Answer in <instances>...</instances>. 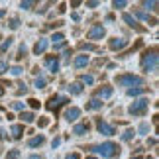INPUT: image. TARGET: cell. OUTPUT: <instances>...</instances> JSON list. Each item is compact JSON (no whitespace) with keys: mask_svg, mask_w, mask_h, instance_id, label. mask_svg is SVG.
I'll return each mask as SVG.
<instances>
[{"mask_svg":"<svg viewBox=\"0 0 159 159\" xmlns=\"http://www.w3.org/2000/svg\"><path fill=\"white\" fill-rule=\"evenodd\" d=\"M45 65L49 67V71L53 73V75H55V73L59 71V61H57V59H53V57H49V59H45Z\"/></svg>","mask_w":159,"mask_h":159,"instance_id":"obj_13","label":"cell"},{"mask_svg":"<svg viewBox=\"0 0 159 159\" xmlns=\"http://www.w3.org/2000/svg\"><path fill=\"white\" fill-rule=\"evenodd\" d=\"M96 6H98V2H96V0H93V2H87V8H96Z\"/></svg>","mask_w":159,"mask_h":159,"instance_id":"obj_38","label":"cell"},{"mask_svg":"<svg viewBox=\"0 0 159 159\" xmlns=\"http://www.w3.org/2000/svg\"><path fill=\"white\" fill-rule=\"evenodd\" d=\"M142 93H145V89H143V87H136V89H128V94H130V96H138V94H142Z\"/></svg>","mask_w":159,"mask_h":159,"instance_id":"obj_20","label":"cell"},{"mask_svg":"<svg viewBox=\"0 0 159 159\" xmlns=\"http://www.w3.org/2000/svg\"><path fill=\"white\" fill-rule=\"evenodd\" d=\"M47 45H49V41H47V39H39L38 43L34 45V53H35V55H41V53H45Z\"/></svg>","mask_w":159,"mask_h":159,"instance_id":"obj_11","label":"cell"},{"mask_svg":"<svg viewBox=\"0 0 159 159\" xmlns=\"http://www.w3.org/2000/svg\"><path fill=\"white\" fill-rule=\"evenodd\" d=\"M34 4H35V2H22V4H20V8H24V10H30Z\"/></svg>","mask_w":159,"mask_h":159,"instance_id":"obj_34","label":"cell"},{"mask_svg":"<svg viewBox=\"0 0 159 159\" xmlns=\"http://www.w3.org/2000/svg\"><path fill=\"white\" fill-rule=\"evenodd\" d=\"M43 142H45L43 136H35V138H32V139L28 142V145H30V148H38V145H41Z\"/></svg>","mask_w":159,"mask_h":159,"instance_id":"obj_15","label":"cell"},{"mask_svg":"<svg viewBox=\"0 0 159 159\" xmlns=\"http://www.w3.org/2000/svg\"><path fill=\"white\" fill-rule=\"evenodd\" d=\"M157 63H159V59H157V51L155 49L148 51L142 57V69L145 73H155L157 71Z\"/></svg>","mask_w":159,"mask_h":159,"instance_id":"obj_2","label":"cell"},{"mask_svg":"<svg viewBox=\"0 0 159 159\" xmlns=\"http://www.w3.org/2000/svg\"><path fill=\"white\" fill-rule=\"evenodd\" d=\"M10 73H12V75H20V73H22V67H20V65H14V67L10 69Z\"/></svg>","mask_w":159,"mask_h":159,"instance_id":"obj_31","label":"cell"},{"mask_svg":"<svg viewBox=\"0 0 159 159\" xmlns=\"http://www.w3.org/2000/svg\"><path fill=\"white\" fill-rule=\"evenodd\" d=\"M28 159H41V157H39V155H30Z\"/></svg>","mask_w":159,"mask_h":159,"instance_id":"obj_42","label":"cell"},{"mask_svg":"<svg viewBox=\"0 0 159 159\" xmlns=\"http://www.w3.org/2000/svg\"><path fill=\"white\" fill-rule=\"evenodd\" d=\"M24 106H26L24 102H14V104H12V108H14V110H22V112H24Z\"/></svg>","mask_w":159,"mask_h":159,"instance_id":"obj_33","label":"cell"},{"mask_svg":"<svg viewBox=\"0 0 159 159\" xmlns=\"http://www.w3.org/2000/svg\"><path fill=\"white\" fill-rule=\"evenodd\" d=\"M34 118H35V116H34L32 112H22V114H20V120L24 122V124H32Z\"/></svg>","mask_w":159,"mask_h":159,"instance_id":"obj_17","label":"cell"},{"mask_svg":"<svg viewBox=\"0 0 159 159\" xmlns=\"http://www.w3.org/2000/svg\"><path fill=\"white\" fill-rule=\"evenodd\" d=\"M45 84H47V81H45L43 77H38V79H35V87H38V89H43Z\"/></svg>","mask_w":159,"mask_h":159,"instance_id":"obj_24","label":"cell"},{"mask_svg":"<svg viewBox=\"0 0 159 159\" xmlns=\"http://www.w3.org/2000/svg\"><path fill=\"white\" fill-rule=\"evenodd\" d=\"M104 35H106V30H104V26H102V24H94V26L89 30L87 38H89V39H93V41H96V39H102Z\"/></svg>","mask_w":159,"mask_h":159,"instance_id":"obj_5","label":"cell"},{"mask_svg":"<svg viewBox=\"0 0 159 159\" xmlns=\"http://www.w3.org/2000/svg\"><path fill=\"white\" fill-rule=\"evenodd\" d=\"M2 94H4V89H2V87H0V96H2Z\"/></svg>","mask_w":159,"mask_h":159,"instance_id":"obj_43","label":"cell"},{"mask_svg":"<svg viewBox=\"0 0 159 159\" xmlns=\"http://www.w3.org/2000/svg\"><path fill=\"white\" fill-rule=\"evenodd\" d=\"M10 45H12V38H8L2 45H0V51H8V47H10Z\"/></svg>","mask_w":159,"mask_h":159,"instance_id":"obj_27","label":"cell"},{"mask_svg":"<svg viewBox=\"0 0 159 159\" xmlns=\"http://www.w3.org/2000/svg\"><path fill=\"white\" fill-rule=\"evenodd\" d=\"M93 151H94V153H98V155H102L104 159H112L116 155H120V148L114 142H106V143H102V145H96V148H93Z\"/></svg>","mask_w":159,"mask_h":159,"instance_id":"obj_1","label":"cell"},{"mask_svg":"<svg viewBox=\"0 0 159 159\" xmlns=\"http://www.w3.org/2000/svg\"><path fill=\"white\" fill-rule=\"evenodd\" d=\"M87 63H89V55H77V57H75V67H77V69L84 67Z\"/></svg>","mask_w":159,"mask_h":159,"instance_id":"obj_14","label":"cell"},{"mask_svg":"<svg viewBox=\"0 0 159 159\" xmlns=\"http://www.w3.org/2000/svg\"><path fill=\"white\" fill-rule=\"evenodd\" d=\"M65 102H67V98H63V96H51V98H49V104H47V108H49V110H55L57 106L65 104Z\"/></svg>","mask_w":159,"mask_h":159,"instance_id":"obj_10","label":"cell"},{"mask_svg":"<svg viewBox=\"0 0 159 159\" xmlns=\"http://www.w3.org/2000/svg\"><path fill=\"white\" fill-rule=\"evenodd\" d=\"M122 18H124V22L128 24V26H132V28H138V22H136V18H134L132 14H124Z\"/></svg>","mask_w":159,"mask_h":159,"instance_id":"obj_18","label":"cell"},{"mask_svg":"<svg viewBox=\"0 0 159 159\" xmlns=\"http://www.w3.org/2000/svg\"><path fill=\"white\" fill-rule=\"evenodd\" d=\"M134 134H136V132H134L132 128H130V130H126L124 134H122V139H124V142H130V139L134 138Z\"/></svg>","mask_w":159,"mask_h":159,"instance_id":"obj_23","label":"cell"},{"mask_svg":"<svg viewBox=\"0 0 159 159\" xmlns=\"http://www.w3.org/2000/svg\"><path fill=\"white\" fill-rule=\"evenodd\" d=\"M96 128H98V132L102 134V136H114L116 130L110 124H106L104 120H96Z\"/></svg>","mask_w":159,"mask_h":159,"instance_id":"obj_6","label":"cell"},{"mask_svg":"<svg viewBox=\"0 0 159 159\" xmlns=\"http://www.w3.org/2000/svg\"><path fill=\"white\" fill-rule=\"evenodd\" d=\"M81 81H83V83H87V84H93V83H94V77H93V75H83V77H81Z\"/></svg>","mask_w":159,"mask_h":159,"instance_id":"obj_26","label":"cell"},{"mask_svg":"<svg viewBox=\"0 0 159 159\" xmlns=\"http://www.w3.org/2000/svg\"><path fill=\"white\" fill-rule=\"evenodd\" d=\"M79 116H81V108H77V106H71V108L65 110V120L67 122H75Z\"/></svg>","mask_w":159,"mask_h":159,"instance_id":"obj_7","label":"cell"},{"mask_svg":"<svg viewBox=\"0 0 159 159\" xmlns=\"http://www.w3.org/2000/svg\"><path fill=\"white\" fill-rule=\"evenodd\" d=\"M116 84H120V87H143V79L139 75H118L114 79Z\"/></svg>","mask_w":159,"mask_h":159,"instance_id":"obj_3","label":"cell"},{"mask_svg":"<svg viewBox=\"0 0 159 159\" xmlns=\"http://www.w3.org/2000/svg\"><path fill=\"white\" fill-rule=\"evenodd\" d=\"M22 132H24V124H18L12 128V134H14V138H22Z\"/></svg>","mask_w":159,"mask_h":159,"instance_id":"obj_21","label":"cell"},{"mask_svg":"<svg viewBox=\"0 0 159 159\" xmlns=\"http://www.w3.org/2000/svg\"><path fill=\"white\" fill-rule=\"evenodd\" d=\"M59 143H61V139H59V138H55V139H53V143H51V145H53V148H57V145H59Z\"/></svg>","mask_w":159,"mask_h":159,"instance_id":"obj_41","label":"cell"},{"mask_svg":"<svg viewBox=\"0 0 159 159\" xmlns=\"http://www.w3.org/2000/svg\"><path fill=\"white\" fill-rule=\"evenodd\" d=\"M126 4H128L126 0H114V2H112V6H114V8H124Z\"/></svg>","mask_w":159,"mask_h":159,"instance_id":"obj_29","label":"cell"},{"mask_svg":"<svg viewBox=\"0 0 159 159\" xmlns=\"http://www.w3.org/2000/svg\"><path fill=\"white\" fill-rule=\"evenodd\" d=\"M65 159H81V157H79V153H69L65 155Z\"/></svg>","mask_w":159,"mask_h":159,"instance_id":"obj_39","label":"cell"},{"mask_svg":"<svg viewBox=\"0 0 159 159\" xmlns=\"http://www.w3.org/2000/svg\"><path fill=\"white\" fill-rule=\"evenodd\" d=\"M112 93H114V89L112 87H104V89H98L96 90V98H110L112 96Z\"/></svg>","mask_w":159,"mask_h":159,"instance_id":"obj_12","label":"cell"},{"mask_svg":"<svg viewBox=\"0 0 159 159\" xmlns=\"http://www.w3.org/2000/svg\"><path fill=\"white\" fill-rule=\"evenodd\" d=\"M89 130H90V124L89 122H83V124H77L73 128V134L75 136H84V134H89Z\"/></svg>","mask_w":159,"mask_h":159,"instance_id":"obj_9","label":"cell"},{"mask_svg":"<svg viewBox=\"0 0 159 159\" xmlns=\"http://www.w3.org/2000/svg\"><path fill=\"white\" fill-rule=\"evenodd\" d=\"M139 132H142V134L149 132V126H148V124H142V126H139Z\"/></svg>","mask_w":159,"mask_h":159,"instance_id":"obj_36","label":"cell"},{"mask_svg":"<svg viewBox=\"0 0 159 159\" xmlns=\"http://www.w3.org/2000/svg\"><path fill=\"white\" fill-rule=\"evenodd\" d=\"M81 47H83V49H94V45H93V43H83Z\"/></svg>","mask_w":159,"mask_h":159,"instance_id":"obj_40","label":"cell"},{"mask_svg":"<svg viewBox=\"0 0 159 159\" xmlns=\"http://www.w3.org/2000/svg\"><path fill=\"white\" fill-rule=\"evenodd\" d=\"M51 39H53V45H57V43H61V41H65V35L63 34H53Z\"/></svg>","mask_w":159,"mask_h":159,"instance_id":"obj_22","label":"cell"},{"mask_svg":"<svg viewBox=\"0 0 159 159\" xmlns=\"http://www.w3.org/2000/svg\"><path fill=\"white\" fill-rule=\"evenodd\" d=\"M142 4H143L148 10H155V6H157V2H155V0H151V2H149V0H145V2H142Z\"/></svg>","mask_w":159,"mask_h":159,"instance_id":"obj_25","label":"cell"},{"mask_svg":"<svg viewBox=\"0 0 159 159\" xmlns=\"http://www.w3.org/2000/svg\"><path fill=\"white\" fill-rule=\"evenodd\" d=\"M126 45H128V39H122V38H114V39H110V49H114V51L124 49Z\"/></svg>","mask_w":159,"mask_h":159,"instance_id":"obj_8","label":"cell"},{"mask_svg":"<svg viewBox=\"0 0 159 159\" xmlns=\"http://www.w3.org/2000/svg\"><path fill=\"white\" fill-rule=\"evenodd\" d=\"M87 159H96V157H87Z\"/></svg>","mask_w":159,"mask_h":159,"instance_id":"obj_46","label":"cell"},{"mask_svg":"<svg viewBox=\"0 0 159 159\" xmlns=\"http://www.w3.org/2000/svg\"><path fill=\"white\" fill-rule=\"evenodd\" d=\"M18 157H20V151H18V149H12L10 153L6 155V159H18Z\"/></svg>","mask_w":159,"mask_h":159,"instance_id":"obj_28","label":"cell"},{"mask_svg":"<svg viewBox=\"0 0 159 159\" xmlns=\"http://www.w3.org/2000/svg\"><path fill=\"white\" fill-rule=\"evenodd\" d=\"M26 51H28L26 45H22V47H20V53H18V57H24V55H26Z\"/></svg>","mask_w":159,"mask_h":159,"instance_id":"obj_37","label":"cell"},{"mask_svg":"<svg viewBox=\"0 0 159 159\" xmlns=\"http://www.w3.org/2000/svg\"><path fill=\"white\" fill-rule=\"evenodd\" d=\"M149 106V100L148 98H139V100H134L130 108H128V112H130L132 116H143L145 114V110H148Z\"/></svg>","mask_w":159,"mask_h":159,"instance_id":"obj_4","label":"cell"},{"mask_svg":"<svg viewBox=\"0 0 159 159\" xmlns=\"http://www.w3.org/2000/svg\"><path fill=\"white\" fill-rule=\"evenodd\" d=\"M18 26H20V20H18V18H12V20H10V28L18 30Z\"/></svg>","mask_w":159,"mask_h":159,"instance_id":"obj_30","label":"cell"},{"mask_svg":"<svg viewBox=\"0 0 159 159\" xmlns=\"http://www.w3.org/2000/svg\"><path fill=\"white\" fill-rule=\"evenodd\" d=\"M69 90H71V94H81L83 93V84L81 83H73L69 87Z\"/></svg>","mask_w":159,"mask_h":159,"instance_id":"obj_19","label":"cell"},{"mask_svg":"<svg viewBox=\"0 0 159 159\" xmlns=\"http://www.w3.org/2000/svg\"><path fill=\"white\" fill-rule=\"evenodd\" d=\"M4 16V10H0V18H2Z\"/></svg>","mask_w":159,"mask_h":159,"instance_id":"obj_44","label":"cell"},{"mask_svg":"<svg viewBox=\"0 0 159 159\" xmlns=\"http://www.w3.org/2000/svg\"><path fill=\"white\" fill-rule=\"evenodd\" d=\"M102 104H104L102 100H98V98H93V100H90L89 104H87V108H89V110H98V108H102Z\"/></svg>","mask_w":159,"mask_h":159,"instance_id":"obj_16","label":"cell"},{"mask_svg":"<svg viewBox=\"0 0 159 159\" xmlns=\"http://www.w3.org/2000/svg\"><path fill=\"white\" fill-rule=\"evenodd\" d=\"M28 102H30V106H32V108H39V102L35 100V98H30Z\"/></svg>","mask_w":159,"mask_h":159,"instance_id":"obj_35","label":"cell"},{"mask_svg":"<svg viewBox=\"0 0 159 159\" xmlns=\"http://www.w3.org/2000/svg\"><path fill=\"white\" fill-rule=\"evenodd\" d=\"M6 71H8V63H4V61H0V75H4Z\"/></svg>","mask_w":159,"mask_h":159,"instance_id":"obj_32","label":"cell"},{"mask_svg":"<svg viewBox=\"0 0 159 159\" xmlns=\"http://www.w3.org/2000/svg\"><path fill=\"white\" fill-rule=\"evenodd\" d=\"M132 159H142V157H132Z\"/></svg>","mask_w":159,"mask_h":159,"instance_id":"obj_45","label":"cell"}]
</instances>
